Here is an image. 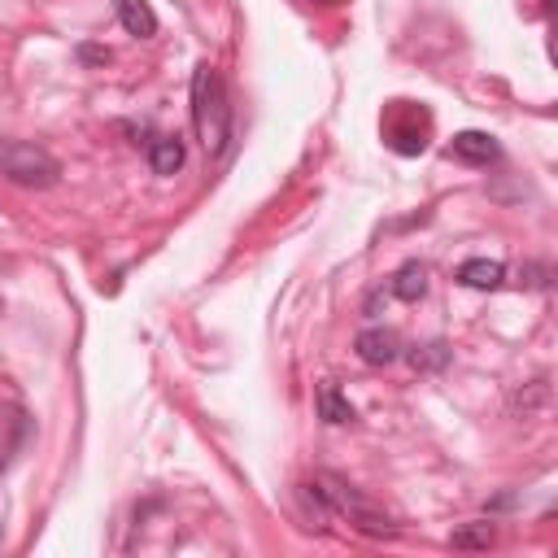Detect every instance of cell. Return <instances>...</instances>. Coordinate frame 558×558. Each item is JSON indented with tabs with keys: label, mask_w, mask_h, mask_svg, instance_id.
I'll return each instance as SVG.
<instances>
[{
	"label": "cell",
	"mask_w": 558,
	"mask_h": 558,
	"mask_svg": "<svg viewBox=\"0 0 558 558\" xmlns=\"http://www.w3.org/2000/svg\"><path fill=\"white\" fill-rule=\"evenodd\" d=\"M493 541H497V528H493V523H484V519L462 523V528H454V536H449V545H454V549H489Z\"/></svg>",
	"instance_id": "cell-11"
},
{
	"label": "cell",
	"mask_w": 558,
	"mask_h": 558,
	"mask_svg": "<svg viewBox=\"0 0 558 558\" xmlns=\"http://www.w3.org/2000/svg\"><path fill=\"white\" fill-rule=\"evenodd\" d=\"M428 293V266L423 262H402L393 275V297L402 302H419Z\"/></svg>",
	"instance_id": "cell-8"
},
{
	"label": "cell",
	"mask_w": 558,
	"mask_h": 558,
	"mask_svg": "<svg viewBox=\"0 0 558 558\" xmlns=\"http://www.w3.org/2000/svg\"><path fill=\"white\" fill-rule=\"evenodd\" d=\"M449 358V350L436 341V345H423V354H410V363H415V371H436L441 363Z\"/></svg>",
	"instance_id": "cell-12"
},
{
	"label": "cell",
	"mask_w": 558,
	"mask_h": 558,
	"mask_svg": "<svg viewBox=\"0 0 558 558\" xmlns=\"http://www.w3.org/2000/svg\"><path fill=\"white\" fill-rule=\"evenodd\" d=\"M354 350L367 367H389V363L402 358V337L393 328H367V332H358Z\"/></svg>",
	"instance_id": "cell-4"
},
{
	"label": "cell",
	"mask_w": 558,
	"mask_h": 558,
	"mask_svg": "<svg viewBox=\"0 0 558 558\" xmlns=\"http://www.w3.org/2000/svg\"><path fill=\"white\" fill-rule=\"evenodd\" d=\"M315 497L328 506V510H337V515H345L363 536H376V541H389V536H397V523L380 510V506H371L358 489H350L341 475H332V471H319L315 475Z\"/></svg>",
	"instance_id": "cell-2"
},
{
	"label": "cell",
	"mask_w": 558,
	"mask_h": 558,
	"mask_svg": "<svg viewBox=\"0 0 558 558\" xmlns=\"http://www.w3.org/2000/svg\"><path fill=\"white\" fill-rule=\"evenodd\" d=\"M502 279H506V266L497 257H471V262L458 266V284L462 289H475V293H493Z\"/></svg>",
	"instance_id": "cell-5"
},
{
	"label": "cell",
	"mask_w": 558,
	"mask_h": 558,
	"mask_svg": "<svg viewBox=\"0 0 558 558\" xmlns=\"http://www.w3.org/2000/svg\"><path fill=\"white\" fill-rule=\"evenodd\" d=\"M118 23L136 40H153L157 36V14H153L149 0H118Z\"/></svg>",
	"instance_id": "cell-6"
},
{
	"label": "cell",
	"mask_w": 558,
	"mask_h": 558,
	"mask_svg": "<svg viewBox=\"0 0 558 558\" xmlns=\"http://www.w3.org/2000/svg\"><path fill=\"white\" fill-rule=\"evenodd\" d=\"M192 127L205 144L210 157L227 153L231 140V101H227V84L214 66H196L192 71Z\"/></svg>",
	"instance_id": "cell-1"
},
{
	"label": "cell",
	"mask_w": 558,
	"mask_h": 558,
	"mask_svg": "<svg viewBox=\"0 0 558 558\" xmlns=\"http://www.w3.org/2000/svg\"><path fill=\"white\" fill-rule=\"evenodd\" d=\"M449 153H454L458 162L489 166V162L497 157V144H493V136H484V131H458V136H454V144H449Z\"/></svg>",
	"instance_id": "cell-7"
},
{
	"label": "cell",
	"mask_w": 558,
	"mask_h": 558,
	"mask_svg": "<svg viewBox=\"0 0 558 558\" xmlns=\"http://www.w3.org/2000/svg\"><path fill=\"white\" fill-rule=\"evenodd\" d=\"M0 175L18 188H53L62 179V166L31 140H0Z\"/></svg>",
	"instance_id": "cell-3"
},
{
	"label": "cell",
	"mask_w": 558,
	"mask_h": 558,
	"mask_svg": "<svg viewBox=\"0 0 558 558\" xmlns=\"http://www.w3.org/2000/svg\"><path fill=\"white\" fill-rule=\"evenodd\" d=\"M315 406H319V419L324 423H354V406H350V397L337 389V384H319V393H315Z\"/></svg>",
	"instance_id": "cell-9"
},
{
	"label": "cell",
	"mask_w": 558,
	"mask_h": 558,
	"mask_svg": "<svg viewBox=\"0 0 558 558\" xmlns=\"http://www.w3.org/2000/svg\"><path fill=\"white\" fill-rule=\"evenodd\" d=\"M149 166H153V175H175L183 166V144L175 136H157L149 144Z\"/></svg>",
	"instance_id": "cell-10"
}]
</instances>
